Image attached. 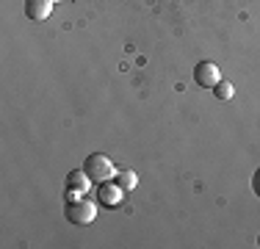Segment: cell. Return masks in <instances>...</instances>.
Segmentation results:
<instances>
[{"label": "cell", "instance_id": "obj_1", "mask_svg": "<svg viewBox=\"0 0 260 249\" xmlns=\"http://www.w3.org/2000/svg\"><path fill=\"white\" fill-rule=\"evenodd\" d=\"M64 216H67V222H70V224L83 227V224H91L97 219V205L91 202V199H86V197L70 199V202L64 205Z\"/></svg>", "mask_w": 260, "mask_h": 249}, {"label": "cell", "instance_id": "obj_2", "mask_svg": "<svg viewBox=\"0 0 260 249\" xmlns=\"http://www.w3.org/2000/svg\"><path fill=\"white\" fill-rule=\"evenodd\" d=\"M83 172L91 177V183H105V180L116 177V169H114V164H111V158L103 152H91L89 158L83 161Z\"/></svg>", "mask_w": 260, "mask_h": 249}, {"label": "cell", "instance_id": "obj_3", "mask_svg": "<svg viewBox=\"0 0 260 249\" xmlns=\"http://www.w3.org/2000/svg\"><path fill=\"white\" fill-rule=\"evenodd\" d=\"M219 67H216V61H200V64L194 67V83L202 86V89H213L216 83H219Z\"/></svg>", "mask_w": 260, "mask_h": 249}, {"label": "cell", "instance_id": "obj_4", "mask_svg": "<svg viewBox=\"0 0 260 249\" xmlns=\"http://www.w3.org/2000/svg\"><path fill=\"white\" fill-rule=\"evenodd\" d=\"M122 197H125V191L119 189L116 180H105V183L97 185V199H100L103 205H108V208H116V205L122 202Z\"/></svg>", "mask_w": 260, "mask_h": 249}, {"label": "cell", "instance_id": "obj_5", "mask_svg": "<svg viewBox=\"0 0 260 249\" xmlns=\"http://www.w3.org/2000/svg\"><path fill=\"white\" fill-rule=\"evenodd\" d=\"M55 0H25V17L30 22H45L53 14Z\"/></svg>", "mask_w": 260, "mask_h": 249}, {"label": "cell", "instance_id": "obj_6", "mask_svg": "<svg viewBox=\"0 0 260 249\" xmlns=\"http://www.w3.org/2000/svg\"><path fill=\"white\" fill-rule=\"evenodd\" d=\"M89 183H91L89 174H86L83 169H75V172H70V177H67V191H70L72 197H86Z\"/></svg>", "mask_w": 260, "mask_h": 249}, {"label": "cell", "instance_id": "obj_7", "mask_svg": "<svg viewBox=\"0 0 260 249\" xmlns=\"http://www.w3.org/2000/svg\"><path fill=\"white\" fill-rule=\"evenodd\" d=\"M116 183H119L122 191H133L139 185V174L130 172V169H122V172H116Z\"/></svg>", "mask_w": 260, "mask_h": 249}, {"label": "cell", "instance_id": "obj_8", "mask_svg": "<svg viewBox=\"0 0 260 249\" xmlns=\"http://www.w3.org/2000/svg\"><path fill=\"white\" fill-rule=\"evenodd\" d=\"M213 95L219 97V100H233L235 89H233V83H227V80H219V83L213 86Z\"/></svg>", "mask_w": 260, "mask_h": 249}, {"label": "cell", "instance_id": "obj_9", "mask_svg": "<svg viewBox=\"0 0 260 249\" xmlns=\"http://www.w3.org/2000/svg\"><path fill=\"white\" fill-rule=\"evenodd\" d=\"M252 189H255V194L260 197V169L255 172V177H252Z\"/></svg>", "mask_w": 260, "mask_h": 249}, {"label": "cell", "instance_id": "obj_10", "mask_svg": "<svg viewBox=\"0 0 260 249\" xmlns=\"http://www.w3.org/2000/svg\"><path fill=\"white\" fill-rule=\"evenodd\" d=\"M257 244H260V238H257Z\"/></svg>", "mask_w": 260, "mask_h": 249}]
</instances>
